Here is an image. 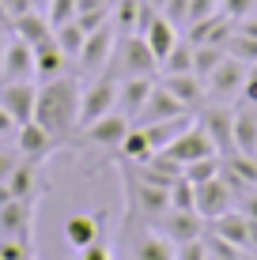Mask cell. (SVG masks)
Masks as SVG:
<instances>
[{
	"mask_svg": "<svg viewBox=\"0 0 257 260\" xmlns=\"http://www.w3.org/2000/svg\"><path fill=\"white\" fill-rule=\"evenodd\" d=\"M113 57H118V76H152V72H159L155 53L148 49V42L140 38V34L118 38V49H113Z\"/></svg>",
	"mask_w": 257,
	"mask_h": 260,
	"instance_id": "52a82bcc",
	"label": "cell"
},
{
	"mask_svg": "<svg viewBox=\"0 0 257 260\" xmlns=\"http://www.w3.org/2000/svg\"><path fill=\"white\" fill-rule=\"evenodd\" d=\"M235 151L257 158V106L242 102V110H235Z\"/></svg>",
	"mask_w": 257,
	"mask_h": 260,
	"instance_id": "603a6c76",
	"label": "cell"
},
{
	"mask_svg": "<svg viewBox=\"0 0 257 260\" xmlns=\"http://www.w3.org/2000/svg\"><path fill=\"white\" fill-rule=\"evenodd\" d=\"M132 211L144 215L148 222L159 219L166 208H170V189H163V185H152V181H140V177H132Z\"/></svg>",
	"mask_w": 257,
	"mask_h": 260,
	"instance_id": "2e32d148",
	"label": "cell"
},
{
	"mask_svg": "<svg viewBox=\"0 0 257 260\" xmlns=\"http://www.w3.org/2000/svg\"><path fill=\"white\" fill-rule=\"evenodd\" d=\"M118 151H121V158H125V162H132V166H136V162H148V158H152L148 136L136 128V124H132V128H129V136L118 143Z\"/></svg>",
	"mask_w": 257,
	"mask_h": 260,
	"instance_id": "1f68e13d",
	"label": "cell"
},
{
	"mask_svg": "<svg viewBox=\"0 0 257 260\" xmlns=\"http://www.w3.org/2000/svg\"><path fill=\"white\" fill-rule=\"evenodd\" d=\"M148 94H152V76H118V106L113 110L136 124Z\"/></svg>",
	"mask_w": 257,
	"mask_h": 260,
	"instance_id": "7c38bea8",
	"label": "cell"
},
{
	"mask_svg": "<svg viewBox=\"0 0 257 260\" xmlns=\"http://www.w3.org/2000/svg\"><path fill=\"white\" fill-rule=\"evenodd\" d=\"M219 170H223V155H205V158H197V162L182 166V177L189 185H205L212 177H219Z\"/></svg>",
	"mask_w": 257,
	"mask_h": 260,
	"instance_id": "4dcf8cb0",
	"label": "cell"
},
{
	"mask_svg": "<svg viewBox=\"0 0 257 260\" xmlns=\"http://www.w3.org/2000/svg\"><path fill=\"white\" fill-rule=\"evenodd\" d=\"M159 68H163V76H182V72H193V42H189V38H185V42L178 38V42H174V49L159 60Z\"/></svg>",
	"mask_w": 257,
	"mask_h": 260,
	"instance_id": "f546056e",
	"label": "cell"
},
{
	"mask_svg": "<svg viewBox=\"0 0 257 260\" xmlns=\"http://www.w3.org/2000/svg\"><path fill=\"white\" fill-rule=\"evenodd\" d=\"M250 226H253V219H246V215L238 211V208L223 211V215H216V219L208 222L212 234L227 238V241H231V245H238V249H250Z\"/></svg>",
	"mask_w": 257,
	"mask_h": 260,
	"instance_id": "44dd1931",
	"label": "cell"
},
{
	"mask_svg": "<svg viewBox=\"0 0 257 260\" xmlns=\"http://www.w3.org/2000/svg\"><path fill=\"white\" fill-rule=\"evenodd\" d=\"M79 79L76 76H57V79H46L38 83V98H34V121L49 132L53 140H65L79 132Z\"/></svg>",
	"mask_w": 257,
	"mask_h": 260,
	"instance_id": "6da1fadb",
	"label": "cell"
},
{
	"mask_svg": "<svg viewBox=\"0 0 257 260\" xmlns=\"http://www.w3.org/2000/svg\"><path fill=\"white\" fill-rule=\"evenodd\" d=\"M140 38H144L148 42V49H152L155 53V60H163L166 57V53H170L174 49V42H178V26H174L170 19H166V15L163 12H159L155 15V19H152V26H148V30L144 34H140Z\"/></svg>",
	"mask_w": 257,
	"mask_h": 260,
	"instance_id": "d4e9b609",
	"label": "cell"
},
{
	"mask_svg": "<svg viewBox=\"0 0 257 260\" xmlns=\"http://www.w3.org/2000/svg\"><path fill=\"white\" fill-rule=\"evenodd\" d=\"M185 106L174 98L170 91H166L163 83H152V94H148V102H144V110H140V117L136 124H155V121H174V117H185Z\"/></svg>",
	"mask_w": 257,
	"mask_h": 260,
	"instance_id": "9a60e30c",
	"label": "cell"
},
{
	"mask_svg": "<svg viewBox=\"0 0 257 260\" xmlns=\"http://www.w3.org/2000/svg\"><path fill=\"white\" fill-rule=\"evenodd\" d=\"M15 147H19V158H34V162H46L57 147V140L42 128L38 121H26L15 128Z\"/></svg>",
	"mask_w": 257,
	"mask_h": 260,
	"instance_id": "e0dca14e",
	"label": "cell"
},
{
	"mask_svg": "<svg viewBox=\"0 0 257 260\" xmlns=\"http://www.w3.org/2000/svg\"><path fill=\"white\" fill-rule=\"evenodd\" d=\"M163 15L178 26V30H182V26H189V0H166V4H163Z\"/></svg>",
	"mask_w": 257,
	"mask_h": 260,
	"instance_id": "74e56055",
	"label": "cell"
},
{
	"mask_svg": "<svg viewBox=\"0 0 257 260\" xmlns=\"http://www.w3.org/2000/svg\"><path fill=\"white\" fill-rule=\"evenodd\" d=\"M76 23L91 34V30H99L102 23H110V12H106V8H87V12H76Z\"/></svg>",
	"mask_w": 257,
	"mask_h": 260,
	"instance_id": "f35d334b",
	"label": "cell"
},
{
	"mask_svg": "<svg viewBox=\"0 0 257 260\" xmlns=\"http://www.w3.org/2000/svg\"><path fill=\"white\" fill-rule=\"evenodd\" d=\"M227 53L238 57L242 64H257V38H242V34H235V38L227 42Z\"/></svg>",
	"mask_w": 257,
	"mask_h": 260,
	"instance_id": "d590c367",
	"label": "cell"
},
{
	"mask_svg": "<svg viewBox=\"0 0 257 260\" xmlns=\"http://www.w3.org/2000/svg\"><path fill=\"white\" fill-rule=\"evenodd\" d=\"M15 128H19V124H15V121H12V113L0 106V136H4V132H15Z\"/></svg>",
	"mask_w": 257,
	"mask_h": 260,
	"instance_id": "7dc6e473",
	"label": "cell"
},
{
	"mask_svg": "<svg viewBox=\"0 0 257 260\" xmlns=\"http://www.w3.org/2000/svg\"><path fill=\"white\" fill-rule=\"evenodd\" d=\"M185 30H189L193 46H223L227 49V42L235 38V19H227L223 12H216V15H205V19L189 23Z\"/></svg>",
	"mask_w": 257,
	"mask_h": 260,
	"instance_id": "5bb4252c",
	"label": "cell"
},
{
	"mask_svg": "<svg viewBox=\"0 0 257 260\" xmlns=\"http://www.w3.org/2000/svg\"><path fill=\"white\" fill-rule=\"evenodd\" d=\"M83 38H87V30H83L76 19H72V23H61L57 30H53V42H57V49L65 53L68 60L79 57V49H83Z\"/></svg>",
	"mask_w": 257,
	"mask_h": 260,
	"instance_id": "f1b7e54d",
	"label": "cell"
},
{
	"mask_svg": "<svg viewBox=\"0 0 257 260\" xmlns=\"http://www.w3.org/2000/svg\"><path fill=\"white\" fill-rule=\"evenodd\" d=\"M246 76H250V64H242L238 57H231V53H227V57L216 64V72L205 79L208 102H231V98H238V94H242Z\"/></svg>",
	"mask_w": 257,
	"mask_h": 260,
	"instance_id": "3957f363",
	"label": "cell"
},
{
	"mask_svg": "<svg viewBox=\"0 0 257 260\" xmlns=\"http://www.w3.org/2000/svg\"><path fill=\"white\" fill-rule=\"evenodd\" d=\"M99 222H102V215H72L68 226H65V241L72 249L95 245V241H99Z\"/></svg>",
	"mask_w": 257,
	"mask_h": 260,
	"instance_id": "4316f807",
	"label": "cell"
},
{
	"mask_svg": "<svg viewBox=\"0 0 257 260\" xmlns=\"http://www.w3.org/2000/svg\"><path fill=\"white\" fill-rule=\"evenodd\" d=\"M79 260H113V253H110V245L106 241H95V245H87V249H79Z\"/></svg>",
	"mask_w": 257,
	"mask_h": 260,
	"instance_id": "b9f144b4",
	"label": "cell"
},
{
	"mask_svg": "<svg viewBox=\"0 0 257 260\" xmlns=\"http://www.w3.org/2000/svg\"><path fill=\"white\" fill-rule=\"evenodd\" d=\"M8 200H15V196H12V185H8V181H0V208H4Z\"/></svg>",
	"mask_w": 257,
	"mask_h": 260,
	"instance_id": "681fc988",
	"label": "cell"
},
{
	"mask_svg": "<svg viewBox=\"0 0 257 260\" xmlns=\"http://www.w3.org/2000/svg\"><path fill=\"white\" fill-rule=\"evenodd\" d=\"M152 226H155L166 241H174V245H185V241L205 238L208 222L201 219L197 211H174V208H166L163 215H159V219H152Z\"/></svg>",
	"mask_w": 257,
	"mask_h": 260,
	"instance_id": "8992f818",
	"label": "cell"
},
{
	"mask_svg": "<svg viewBox=\"0 0 257 260\" xmlns=\"http://www.w3.org/2000/svg\"><path fill=\"white\" fill-rule=\"evenodd\" d=\"M34 98H38V79H19V83H0V106L12 113L15 124L34 121Z\"/></svg>",
	"mask_w": 257,
	"mask_h": 260,
	"instance_id": "9c48e42d",
	"label": "cell"
},
{
	"mask_svg": "<svg viewBox=\"0 0 257 260\" xmlns=\"http://www.w3.org/2000/svg\"><path fill=\"white\" fill-rule=\"evenodd\" d=\"M129 128H132V121L121 117V113L113 110V113H106V117H99L95 124H87L83 136L91 143H99V147H118V143L129 136Z\"/></svg>",
	"mask_w": 257,
	"mask_h": 260,
	"instance_id": "ffe728a7",
	"label": "cell"
},
{
	"mask_svg": "<svg viewBox=\"0 0 257 260\" xmlns=\"http://www.w3.org/2000/svg\"><path fill=\"white\" fill-rule=\"evenodd\" d=\"M219 12L238 23V19H246L250 12H257V0H219Z\"/></svg>",
	"mask_w": 257,
	"mask_h": 260,
	"instance_id": "8d00e7d4",
	"label": "cell"
},
{
	"mask_svg": "<svg viewBox=\"0 0 257 260\" xmlns=\"http://www.w3.org/2000/svg\"><path fill=\"white\" fill-rule=\"evenodd\" d=\"M8 38H12V30H8V23H0V64H4V49H8Z\"/></svg>",
	"mask_w": 257,
	"mask_h": 260,
	"instance_id": "c3c4849f",
	"label": "cell"
},
{
	"mask_svg": "<svg viewBox=\"0 0 257 260\" xmlns=\"http://www.w3.org/2000/svg\"><path fill=\"white\" fill-rule=\"evenodd\" d=\"M19 79H38L34 76V46L12 34L4 49V64H0V83H19Z\"/></svg>",
	"mask_w": 257,
	"mask_h": 260,
	"instance_id": "8fae6325",
	"label": "cell"
},
{
	"mask_svg": "<svg viewBox=\"0 0 257 260\" xmlns=\"http://www.w3.org/2000/svg\"><path fill=\"white\" fill-rule=\"evenodd\" d=\"M68 72V57L57 49V42H49V46L34 49V76H38V83H46V79H57Z\"/></svg>",
	"mask_w": 257,
	"mask_h": 260,
	"instance_id": "83f0119b",
	"label": "cell"
},
{
	"mask_svg": "<svg viewBox=\"0 0 257 260\" xmlns=\"http://www.w3.org/2000/svg\"><path fill=\"white\" fill-rule=\"evenodd\" d=\"M219 12V0H189V23L205 19V15H216Z\"/></svg>",
	"mask_w": 257,
	"mask_h": 260,
	"instance_id": "60d3db41",
	"label": "cell"
},
{
	"mask_svg": "<svg viewBox=\"0 0 257 260\" xmlns=\"http://www.w3.org/2000/svg\"><path fill=\"white\" fill-rule=\"evenodd\" d=\"M193 124V113H185V117H174V121H155V124H136L140 132L148 136V147H152V155H163L166 147H170L174 140L182 136L185 128Z\"/></svg>",
	"mask_w": 257,
	"mask_h": 260,
	"instance_id": "7402d4cb",
	"label": "cell"
},
{
	"mask_svg": "<svg viewBox=\"0 0 257 260\" xmlns=\"http://www.w3.org/2000/svg\"><path fill=\"white\" fill-rule=\"evenodd\" d=\"M34 200H8L0 208V238H12L19 245H31L34 249Z\"/></svg>",
	"mask_w": 257,
	"mask_h": 260,
	"instance_id": "ba28073f",
	"label": "cell"
},
{
	"mask_svg": "<svg viewBox=\"0 0 257 260\" xmlns=\"http://www.w3.org/2000/svg\"><path fill=\"white\" fill-rule=\"evenodd\" d=\"M8 30L15 34V38H23L26 46H34V49H42V46H49L53 42V23L46 19V12H23V15H15L12 23H8Z\"/></svg>",
	"mask_w": 257,
	"mask_h": 260,
	"instance_id": "ac0fdd59",
	"label": "cell"
},
{
	"mask_svg": "<svg viewBox=\"0 0 257 260\" xmlns=\"http://www.w3.org/2000/svg\"><path fill=\"white\" fill-rule=\"evenodd\" d=\"M170 208L174 211H197V185H189L185 177L170 185Z\"/></svg>",
	"mask_w": 257,
	"mask_h": 260,
	"instance_id": "836d02e7",
	"label": "cell"
},
{
	"mask_svg": "<svg viewBox=\"0 0 257 260\" xmlns=\"http://www.w3.org/2000/svg\"><path fill=\"white\" fill-rule=\"evenodd\" d=\"M197 124L208 132L212 147H216V155H231L235 151V110L227 102H212L201 110Z\"/></svg>",
	"mask_w": 257,
	"mask_h": 260,
	"instance_id": "5b68a950",
	"label": "cell"
},
{
	"mask_svg": "<svg viewBox=\"0 0 257 260\" xmlns=\"http://www.w3.org/2000/svg\"><path fill=\"white\" fill-rule=\"evenodd\" d=\"M113 106H118V76L106 68L79 87V132L106 113H113Z\"/></svg>",
	"mask_w": 257,
	"mask_h": 260,
	"instance_id": "7a4b0ae2",
	"label": "cell"
},
{
	"mask_svg": "<svg viewBox=\"0 0 257 260\" xmlns=\"http://www.w3.org/2000/svg\"><path fill=\"white\" fill-rule=\"evenodd\" d=\"M223 57H227V49H223V46H193V76L208 79Z\"/></svg>",
	"mask_w": 257,
	"mask_h": 260,
	"instance_id": "d6a6232c",
	"label": "cell"
},
{
	"mask_svg": "<svg viewBox=\"0 0 257 260\" xmlns=\"http://www.w3.org/2000/svg\"><path fill=\"white\" fill-rule=\"evenodd\" d=\"M231 208H235V192H231V185H227L223 177H212V181L197 185V215L205 222H212L216 215H223Z\"/></svg>",
	"mask_w": 257,
	"mask_h": 260,
	"instance_id": "4fadbf2b",
	"label": "cell"
},
{
	"mask_svg": "<svg viewBox=\"0 0 257 260\" xmlns=\"http://www.w3.org/2000/svg\"><path fill=\"white\" fill-rule=\"evenodd\" d=\"M15 166H19V158H15V155H8V151H0V181H8Z\"/></svg>",
	"mask_w": 257,
	"mask_h": 260,
	"instance_id": "bcb514c9",
	"label": "cell"
},
{
	"mask_svg": "<svg viewBox=\"0 0 257 260\" xmlns=\"http://www.w3.org/2000/svg\"><path fill=\"white\" fill-rule=\"evenodd\" d=\"M148 4H152V8H159V12H163V4H166V0H148Z\"/></svg>",
	"mask_w": 257,
	"mask_h": 260,
	"instance_id": "f5cc1de1",
	"label": "cell"
},
{
	"mask_svg": "<svg viewBox=\"0 0 257 260\" xmlns=\"http://www.w3.org/2000/svg\"><path fill=\"white\" fill-rule=\"evenodd\" d=\"M113 49H118V30H113V23H102L99 30H91L83 38V49H79V57H76L79 72H87V76L106 72L110 60H113Z\"/></svg>",
	"mask_w": 257,
	"mask_h": 260,
	"instance_id": "277c9868",
	"label": "cell"
},
{
	"mask_svg": "<svg viewBox=\"0 0 257 260\" xmlns=\"http://www.w3.org/2000/svg\"><path fill=\"white\" fill-rule=\"evenodd\" d=\"M38 166L42 162H34V158H19V166L12 170V177H8V185H12V196L15 200H34L38 204Z\"/></svg>",
	"mask_w": 257,
	"mask_h": 260,
	"instance_id": "cb8c5ba5",
	"label": "cell"
},
{
	"mask_svg": "<svg viewBox=\"0 0 257 260\" xmlns=\"http://www.w3.org/2000/svg\"><path fill=\"white\" fill-rule=\"evenodd\" d=\"M163 87H166V91H170L174 98H178V102H182L189 113H197L201 106L208 102V94H205V79L193 76V72H182V76H166V79H163Z\"/></svg>",
	"mask_w": 257,
	"mask_h": 260,
	"instance_id": "d6986e66",
	"label": "cell"
},
{
	"mask_svg": "<svg viewBox=\"0 0 257 260\" xmlns=\"http://www.w3.org/2000/svg\"><path fill=\"white\" fill-rule=\"evenodd\" d=\"M235 34H242V38H257V12H250L246 19L235 23Z\"/></svg>",
	"mask_w": 257,
	"mask_h": 260,
	"instance_id": "ee69618b",
	"label": "cell"
},
{
	"mask_svg": "<svg viewBox=\"0 0 257 260\" xmlns=\"http://www.w3.org/2000/svg\"><path fill=\"white\" fill-rule=\"evenodd\" d=\"M79 12V0H49L46 4V19L53 23V30H57L61 23H72Z\"/></svg>",
	"mask_w": 257,
	"mask_h": 260,
	"instance_id": "e575fe53",
	"label": "cell"
},
{
	"mask_svg": "<svg viewBox=\"0 0 257 260\" xmlns=\"http://www.w3.org/2000/svg\"><path fill=\"white\" fill-rule=\"evenodd\" d=\"M174 260H208V245H205V238L185 241V245H174Z\"/></svg>",
	"mask_w": 257,
	"mask_h": 260,
	"instance_id": "ab89813d",
	"label": "cell"
},
{
	"mask_svg": "<svg viewBox=\"0 0 257 260\" xmlns=\"http://www.w3.org/2000/svg\"><path fill=\"white\" fill-rule=\"evenodd\" d=\"M0 4H4V12H8V23H12L15 15L31 12V0H0Z\"/></svg>",
	"mask_w": 257,
	"mask_h": 260,
	"instance_id": "f6af8a7d",
	"label": "cell"
},
{
	"mask_svg": "<svg viewBox=\"0 0 257 260\" xmlns=\"http://www.w3.org/2000/svg\"><path fill=\"white\" fill-rule=\"evenodd\" d=\"M238 260H257V253H253V249H246V253L238 256Z\"/></svg>",
	"mask_w": 257,
	"mask_h": 260,
	"instance_id": "816d5d0a",
	"label": "cell"
},
{
	"mask_svg": "<svg viewBox=\"0 0 257 260\" xmlns=\"http://www.w3.org/2000/svg\"><path fill=\"white\" fill-rule=\"evenodd\" d=\"M46 4H49V0H31V8H34V12H46Z\"/></svg>",
	"mask_w": 257,
	"mask_h": 260,
	"instance_id": "f907efd6",
	"label": "cell"
},
{
	"mask_svg": "<svg viewBox=\"0 0 257 260\" xmlns=\"http://www.w3.org/2000/svg\"><path fill=\"white\" fill-rule=\"evenodd\" d=\"M23 260H34V256H23Z\"/></svg>",
	"mask_w": 257,
	"mask_h": 260,
	"instance_id": "db71d44e",
	"label": "cell"
},
{
	"mask_svg": "<svg viewBox=\"0 0 257 260\" xmlns=\"http://www.w3.org/2000/svg\"><path fill=\"white\" fill-rule=\"evenodd\" d=\"M235 208L242 211L246 219H253V222H257V189H250L246 196H238V204H235Z\"/></svg>",
	"mask_w": 257,
	"mask_h": 260,
	"instance_id": "7bdbcfd3",
	"label": "cell"
},
{
	"mask_svg": "<svg viewBox=\"0 0 257 260\" xmlns=\"http://www.w3.org/2000/svg\"><path fill=\"white\" fill-rule=\"evenodd\" d=\"M132 260H174V241H166L159 230H144L132 241Z\"/></svg>",
	"mask_w": 257,
	"mask_h": 260,
	"instance_id": "484cf974",
	"label": "cell"
},
{
	"mask_svg": "<svg viewBox=\"0 0 257 260\" xmlns=\"http://www.w3.org/2000/svg\"><path fill=\"white\" fill-rule=\"evenodd\" d=\"M166 158H174L178 166H189V162H197V158H205V155H216V147H212V140H208V132L201 128L197 121L189 124V128L182 132L178 140L170 143V147L163 151Z\"/></svg>",
	"mask_w": 257,
	"mask_h": 260,
	"instance_id": "30bf717a",
	"label": "cell"
}]
</instances>
